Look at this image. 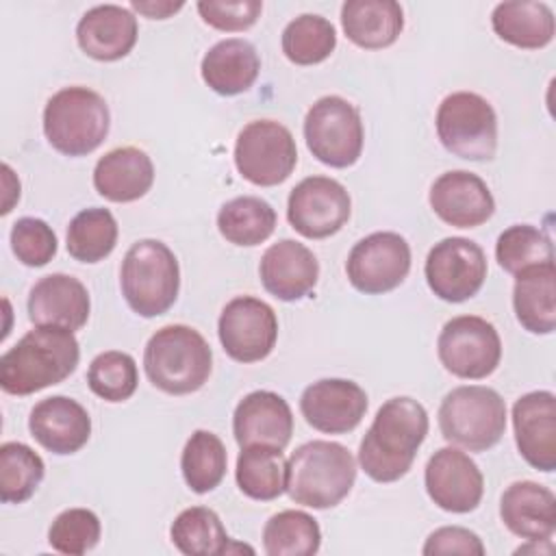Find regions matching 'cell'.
I'll return each mask as SVG.
<instances>
[{"instance_id":"6da1fadb","label":"cell","mask_w":556,"mask_h":556,"mask_svg":"<svg viewBox=\"0 0 556 556\" xmlns=\"http://www.w3.org/2000/svg\"><path fill=\"white\" fill-rule=\"evenodd\" d=\"M426 408L408 397L387 400L358 445V465L374 482H395L408 473L428 434Z\"/></svg>"},{"instance_id":"7a4b0ae2","label":"cell","mask_w":556,"mask_h":556,"mask_svg":"<svg viewBox=\"0 0 556 556\" xmlns=\"http://www.w3.org/2000/svg\"><path fill=\"white\" fill-rule=\"evenodd\" d=\"M80 348L72 330L35 326L0 358V387L9 395H30L70 378Z\"/></svg>"},{"instance_id":"3957f363","label":"cell","mask_w":556,"mask_h":556,"mask_svg":"<svg viewBox=\"0 0 556 556\" xmlns=\"http://www.w3.org/2000/svg\"><path fill=\"white\" fill-rule=\"evenodd\" d=\"M356 460L337 441H308L295 447L287 460V495L291 502L326 510L337 506L352 491Z\"/></svg>"},{"instance_id":"277c9868","label":"cell","mask_w":556,"mask_h":556,"mask_svg":"<svg viewBox=\"0 0 556 556\" xmlns=\"http://www.w3.org/2000/svg\"><path fill=\"white\" fill-rule=\"evenodd\" d=\"M143 369L163 393L187 395L204 387L213 369V352L206 339L191 326L169 324L146 343Z\"/></svg>"},{"instance_id":"5b68a950","label":"cell","mask_w":556,"mask_h":556,"mask_svg":"<svg viewBox=\"0 0 556 556\" xmlns=\"http://www.w3.org/2000/svg\"><path fill=\"white\" fill-rule=\"evenodd\" d=\"M111 128L106 100L89 87H63L43 109V135L65 156H87L102 146Z\"/></svg>"},{"instance_id":"8992f818","label":"cell","mask_w":556,"mask_h":556,"mask_svg":"<svg viewBox=\"0 0 556 556\" xmlns=\"http://www.w3.org/2000/svg\"><path fill=\"white\" fill-rule=\"evenodd\" d=\"M119 287L126 304L139 317L150 319L167 313L180 289L176 254L159 239H139L124 254Z\"/></svg>"},{"instance_id":"52a82bcc","label":"cell","mask_w":556,"mask_h":556,"mask_svg":"<svg viewBox=\"0 0 556 556\" xmlns=\"http://www.w3.org/2000/svg\"><path fill=\"white\" fill-rule=\"evenodd\" d=\"M439 428L445 441L469 452H486L506 430L504 397L482 384L456 387L441 400Z\"/></svg>"},{"instance_id":"ba28073f","label":"cell","mask_w":556,"mask_h":556,"mask_svg":"<svg viewBox=\"0 0 556 556\" xmlns=\"http://www.w3.org/2000/svg\"><path fill=\"white\" fill-rule=\"evenodd\" d=\"M441 146L465 161H491L497 152V115L486 98L473 91L445 96L434 117Z\"/></svg>"},{"instance_id":"9c48e42d","label":"cell","mask_w":556,"mask_h":556,"mask_svg":"<svg viewBox=\"0 0 556 556\" xmlns=\"http://www.w3.org/2000/svg\"><path fill=\"white\" fill-rule=\"evenodd\" d=\"M304 139L319 163L334 169L354 165L365 143L358 109L341 96L315 100L304 117Z\"/></svg>"},{"instance_id":"30bf717a","label":"cell","mask_w":556,"mask_h":556,"mask_svg":"<svg viewBox=\"0 0 556 556\" xmlns=\"http://www.w3.org/2000/svg\"><path fill=\"white\" fill-rule=\"evenodd\" d=\"M298 163V148L291 130L274 119L245 124L235 141V167L256 187L285 182Z\"/></svg>"},{"instance_id":"8fae6325","label":"cell","mask_w":556,"mask_h":556,"mask_svg":"<svg viewBox=\"0 0 556 556\" xmlns=\"http://www.w3.org/2000/svg\"><path fill=\"white\" fill-rule=\"evenodd\" d=\"M441 365L456 378L482 380L502 358V339L491 321L478 315H458L445 321L437 339Z\"/></svg>"},{"instance_id":"7c38bea8","label":"cell","mask_w":556,"mask_h":556,"mask_svg":"<svg viewBox=\"0 0 556 556\" xmlns=\"http://www.w3.org/2000/svg\"><path fill=\"white\" fill-rule=\"evenodd\" d=\"M430 291L452 304L473 298L486 278L484 250L467 237H445L432 245L424 265Z\"/></svg>"},{"instance_id":"4fadbf2b","label":"cell","mask_w":556,"mask_h":556,"mask_svg":"<svg viewBox=\"0 0 556 556\" xmlns=\"http://www.w3.org/2000/svg\"><path fill=\"white\" fill-rule=\"evenodd\" d=\"M410 271V245L397 232H371L348 254L350 285L365 295H382L404 282Z\"/></svg>"},{"instance_id":"5bb4252c","label":"cell","mask_w":556,"mask_h":556,"mask_svg":"<svg viewBox=\"0 0 556 556\" xmlns=\"http://www.w3.org/2000/svg\"><path fill=\"white\" fill-rule=\"evenodd\" d=\"M352 200L348 189L330 176L300 180L287 200V219L306 239L337 235L350 219Z\"/></svg>"},{"instance_id":"9a60e30c","label":"cell","mask_w":556,"mask_h":556,"mask_svg":"<svg viewBox=\"0 0 556 556\" xmlns=\"http://www.w3.org/2000/svg\"><path fill=\"white\" fill-rule=\"evenodd\" d=\"M217 334L224 352L232 361L258 363L267 358L276 345L278 317L267 302L239 295L222 308Z\"/></svg>"},{"instance_id":"2e32d148","label":"cell","mask_w":556,"mask_h":556,"mask_svg":"<svg viewBox=\"0 0 556 556\" xmlns=\"http://www.w3.org/2000/svg\"><path fill=\"white\" fill-rule=\"evenodd\" d=\"M424 484L428 497L441 510L456 515L476 510L484 493L482 471L458 447H441L428 458Z\"/></svg>"},{"instance_id":"e0dca14e","label":"cell","mask_w":556,"mask_h":556,"mask_svg":"<svg viewBox=\"0 0 556 556\" xmlns=\"http://www.w3.org/2000/svg\"><path fill=\"white\" fill-rule=\"evenodd\" d=\"M367 393L345 378H324L308 384L300 395L304 421L326 434L352 432L367 413Z\"/></svg>"},{"instance_id":"ac0fdd59","label":"cell","mask_w":556,"mask_h":556,"mask_svg":"<svg viewBox=\"0 0 556 556\" xmlns=\"http://www.w3.org/2000/svg\"><path fill=\"white\" fill-rule=\"evenodd\" d=\"M430 208L454 228H478L491 219L495 200L486 182L467 169L441 174L430 187Z\"/></svg>"},{"instance_id":"d6986e66","label":"cell","mask_w":556,"mask_h":556,"mask_svg":"<svg viewBox=\"0 0 556 556\" xmlns=\"http://www.w3.org/2000/svg\"><path fill=\"white\" fill-rule=\"evenodd\" d=\"M515 443L523 460L536 471L556 469V395L530 391L513 406Z\"/></svg>"},{"instance_id":"ffe728a7","label":"cell","mask_w":556,"mask_h":556,"mask_svg":"<svg viewBox=\"0 0 556 556\" xmlns=\"http://www.w3.org/2000/svg\"><path fill=\"white\" fill-rule=\"evenodd\" d=\"M258 276L269 295L282 302H298L315 289L319 263L304 243L280 239L263 252Z\"/></svg>"},{"instance_id":"44dd1931","label":"cell","mask_w":556,"mask_h":556,"mask_svg":"<svg viewBox=\"0 0 556 556\" xmlns=\"http://www.w3.org/2000/svg\"><path fill=\"white\" fill-rule=\"evenodd\" d=\"M232 434L239 447L267 445L285 450L293 434V413L274 391H252L235 408Z\"/></svg>"},{"instance_id":"7402d4cb","label":"cell","mask_w":556,"mask_h":556,"mask_svg":"<svg viewBox=\"0 0 556 556\" xmlns=\"http://www.w3.org/2000/svg\"><path fill=\"white\" fill-rule=\"evenodd\" d=\"M28 430L43 450L67 456L87 445L91 417L80 402L67 395H52L33 406Z\"/></svg>"},{"instance_id":"603a6c76","label":"cell","mask_w":556,"mask_h":556,"mask_svg":"<svg viewBox=\"0 0 556 556\" xmlns=\"http://www.w3.org/2000/svg\"><path fill=\"white\" fill-rule=\"evenodd\" d=\"M28 317L35 326L80 330L91 311L87 287L70 274H48L28 293Z\"/></svg>"},{"instance_id":"cb8c5ba5","label":"cell","mask_w":556,"mask_h":556,"mask_svg":"<svg viewBox=\"0 0 556 556\" xmlns=\"http://www.w3.org/2000/svg\"><path fill=\"white\" fill-rule=\"evenodd\" d=\"M137 17L119 4H98L83 13L76 24L80 50L102 63L124 59L137 43Z\"/></svg>"},{"instance_id":"d4e9b609","label":"cell","mask_w":556,"mask_h":556,"mask_svg":"<svg viewBox=\"0 0 556 556\" xmlns=\"http://www.w3.org/2000/svg\"><path fill=\"white\" fill-rule=\"evenodd\" d=\"M500 517L519 539L549 541L556 530V497L534 480L513 482L502 493Z\"/></svg>"},{"instance_id":"484cf974","label":"cell","mask_w":556,"mask_h":556,"mask_svg":"<svg viewBox=\"0 0 556 556\" xmlns=\"http://www.w3.org/2000/svg\"><path fill=\"white\" fill-rule=\"evenodd\" d=\"M152 182V159L135 146L109 150L93 167V187L109 202H135L150 191Z\"/></svg>"},{"instance_id":"4316f807","label":"cell","mask_w":556,"mask_h":556,"mask_svg":"<svg viewBox=\"0 0 556 556\" xmlns=\"http://www.w3.org/2000/svg\"><path fill=\"white\" fill-rule=\"evenodd\" d=\"M261 72L256 48L241 37L222 39L206 50L200 63L202 80L219 96H239L248 91Z\"/></svg>"},{"instance_id":"83f0119b","label":"cell","mask_w":556,"mask_h":556,"mask_svg":"<svg viewBox=\"0 0 556 556\" xmlns=\"http://www.w3.org/2000/svg\"><path fill=\"white\" fill-rule=\"evenodd\" d=\"M345 37L365 50H382L397 41L404 9L393 0H348L341 7Z\"/></svg>"},{"instance_id":"f1b7e54d","label":"cell","mask_w":556,"mask_h":556,"mask_svg":"<svg viewBox=\"0 0 556 556\" xmlns=\"http://www.w3.org/2000/svg\"><path fill=\"white\" fill-rule=\"evenodd\" d=\"M515 317L532 334H552L556 328V269L554 263L528 267L513 287Z\"/></svg>"},{"instance_id":"f546056e","label":"cell","mask_w":556,"mask_h":556,"mask_svg":"<svg viewBox=\"0 0 556 556\" xmlns=\"http://www.w3.org/2000/svg\"><path fill=\"white\" fill-rule=\"evenodd\" d=\"M495 35L521 50H539L554 39V13L545 2H500L491 13Z\"/></svg>"},{"instance_id":"4dcf8cb0","label":"cell","mask_w":556,"mask_h":556,"mask_svg":"<svg viewBox=\"0 0 556 556\" xmlns=\"http://www.w3.org/2000/svg\"><path fill=\"white\" fill-rule=\"evenodd\" d=\"M235 478L239 491L250 500L271 502L280 497L287 486V460L282 450L267 445L241 447Z\"/></svg>"},{"instance_id":"1f68e13d","label":"cell","mask_w":556,"mask_h":556,"mask_svg":"<svg viewBox=\"0 0 556 556\" xmlns=\"http://www.w3.org/2000/svg\"><path fill=\"white\" fill-rule=\"evenodd\" d=\"M276 228V211L256 195H239L222 204L217 213L219 235L241 248H252L271 237Z\"/></svg>"},{"instance_id":"d6a6232c","label":"cell","mask_w":556,"mask_h":556,"mask_svg":"<svg viewBox=\"0 0 556 556\" xmlns=\"http://www.w3.org/2000/svg\"><path fill=\"white\" fill-rule=\"evenodd\" d=\"M169 539L187 556H222L230 552V536L219 515L206 506H191L178 513L172 521Z\"/></svg>"},{"instance_id":"836d02e7","label":"cell","mask_w":556,"mask_h":556,"mask_svg":"<svg viewBox=\"0 0 556 556\" xmlns=\"http://www.w3.org/2000/svg\"><path fill=\"white\" fill-rule=\"evenodd\" d=\"M117 222L109 208L91 206L76 213L67 226L65 245L78 263L104 261L117 243Z\"/></svg>"},{"instance_id":"e575fe53","label":"cell","mask_w":556,"mask_h":556,"mask_svg":"<svg viewBox=\"0 0 556 556\" xmlns=\"http://www.w3.org/2000/svg\"><path fill=\"white\" fill-rule=\"evenodd\" d=\"M228 454L222 439L211 430H195L180 454V471L187 486L202 495L219 486L226 476Z\"/></svg>"},{"instance_id":"d590c367","label":"cell","mask_w":556,"mask_h":556,"mask_svg":"<svg viewBox=\"0 0 556 556\" xmlns=\"http://www.w3.org/2000/svg\"><path fill=\"white\" fill-rule=\"evenodd\" d=\"M319 545V523L304 510H280L263 528V549L269 556H313Z\"/></svg>"},{"instance_id":"8d00e7d4","label":"cell","mask_w":556,"mask_h":556,"mask_svg":"<svg viewBox=\"0 0 556 556\" xmlns=\"http://www.w3.org/2000/svg\"><path fill=\"white\" fill-rule=\"evenodd\" d=\"M280 46L291 63L317 65L334 52L337 30L330 20L317 13H302L285 26Z\"/></svg>"},{"instance_id":"74e56055","label":"cell","mask_w":556,"mask_h":556,"mask_svg":"<svg viewBox=\"0 0 556 556\" xmlns=\"http://www.w3.org/2000/svg\"><path fill=\"white\" fill-rule=\"evenodd\" d=\"M46 465L41 456L20 441L0 445V500L4 504L26 502L41 484Z\"/></svg>"},{"instance_id":"f35d334b","label":"cell","mask_w":556,"mask_h":556,"mask_svg":"<svg viewBox=\"0 0 556 556\" xmlns=\"http://www.w3.org/2000/svg\"><path fill=\"white\" fill-rule=\"evenodd\" d=\"M495 258L504 271L517 276L528 267L554 263V248L543 230L530 224H515L497 237Z\"/></svg>"},{"instance_id":"ab89813d","label":"cell","mask_w":556,"mask_h":556,"mask_svg":"<svg viewBox=\"0 0 556 556\" xmlns=\"http://www.w3.org/2000/svg\"><path fill=\"white\" fill-rule=\"evenodd\" d=\"M87 384L104 402H126L139 384L137 363L130 354L119 350L102 352L87 369Z\"/></svg>"},{"instance_id":"60d3db41","label":"cell","mask_w":556,"mask_h":556,"mask_svg":"<svg viewBox=\"0 0 556 556\" xmlns=\"http://www.w3.org/2000/svg\"><path fill=\"white\" fill-rule=\"evenodd\" d=\"M100 519L89 508H67L48 528V543L54 552L83 556L100 541Z\"/></svg>"},{"instance_id":"b9f144b4","label":"cell","mask_w":556,"mask_h":556,"mask_svg":"<svg viewBox=\"0 0 556 556\" xmlns=\"http://www.w3.org/2000/svg\"><path fill=\"white\" fill-rule=\"evenodd\" d=\"M56 248L59 241L52 226L39 217H20L11 228V250L26 267L48 265Z\"/></svg>"},{"instance_id":"7bdbcfd3","label":"cell","mask_w":556,"mask_h":556,"mask_svg":"<svg viewBox=\"0 0 556 556\" xmlns=\"http://www.w3.org/2000/svg\"><path fill=\"white\" fill-rule=\"evenodd\" d=\"M204 24L224 33H241L256 24L263 13L261 0H200L195 4Z\"/></svg>"},{"instance_id":"ee69618b","label":"cell","mask_w":556,"mask_h":556,"mask_svg":"<svg viewBox=\"0 0 556 556\" xmlns=\"http://www.w3.org/2000/svg\"><path fill=\"white\" fill-rule=\"evenodd\" d=\"M421 552L426 556H432V554H476V556H482L484 545H482L480 536L476 532H471L469 528L443 526V528H437L434 532H430Z\"/></svg>"},{"instance_id":"f6af8a7d","label":"cell","mask_w":556,"mask_h":556,"mask_svg":"<svg viewBox=\"0 0 556 556\" xmlns=\"http://www.w3.org/2000/svg\"><path fill=\"white\" fill-rule=\"evenodd\" d=\"M185 7V2H169V0H148V2H141V0H132L130 2V9H135L137 13L150 17V20H167L169 15H174L176 11H180Z\"/></svg>"},{"instance_id":"bcb514c9","label":"cell","mask_w":556,"mask_h":556,"mask_svg":"<svg viewBox=\"0 0 556 556\" xmlns=\"http://www.w3.org/2000/svg\"><path fill=\"white\" fill-rule=\"evenodd\" d=\"M2 187H4V198H2V215L11 213L13 204L20 200V180L13 174V169L4 163L2 165Z\"/></svg>"}]
</instances>
